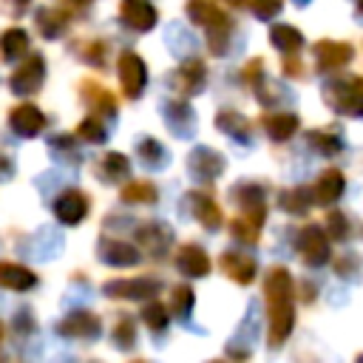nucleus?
Segmentation results:
<instances>
[{"label":"nucleus","instance_id":"6ab92c4d","mask_svg":"<svg viewBox=\"0 0 363 363\" xmlns=\"http://www.w3.org/2000/svg\"><path fill=\"white\" fill-rule=\"evenodd\" d=\"M250 6H252V11H255V17L269 20V17H275V14L281 11L284 0H250Z\"/></svg>","mask_w":363,"mask_h":363},{"label":"nucleus","instance_id":"cd10ccee","mask_svg":"<svg viewBox=\"0 0 363 363\" xmlns=\"http://www.w3.org/2000/svg\"><path fill=\"white\" fill-rule=\"evenodd\" d=\"M357 9H360V11H363V0H357Z\"/></svg>","mask_w":363,"mask_h":363},{"label":"nucleus","instance_id":"412c9836","mask_svg":"<svg viewBox=\"0 0 363 363\" xmlns=\"http://www.w3.org/2000/svg\"><path fill=\"white\" fill-rule=\"evenodd\" d=\"M164 315H167V312H164V306H159V303H153V306L145 309V320L150 323V329H164V323H167Z\"/></svg>","mask_w":363,"mask_h":363},{"label":"nucleus","instance_id":"a878e982","mask_svg":"<svg viewBox=\"0 0 363 363\" xmlns=\"http://www.w3.org/2000/svg\"><path fill=\"white\" fill-rule=\"evenodd\" d=\"M68 3H71V6H88L91 0H68Z\"/></svg>","mask_w":363,"mask_h":363},{"label":"nucleus","instance_id":"4be33fe9","mask_svg":"<svg viewBox=\"0 0 363 363\" xmlns=\"http://www.w3.org/2000/svg\"><path fill=\"white\" fill-rule=\"evenodd\" d=\"M105 167H108L111 176H125V173H128V162H125V156H119V153H108V156H105Z\"/></svg>","mask_w":363,"mask_h":363},{"label":"nucleus","instance_id":"4468645a","mask_svg":"<svg viewBox=\"0 0 363 363\" xmlns=\"http://www.w3.org/2000/svg\"><path fill=\"white\" fill-rule=\"evenodd\" d=\"M108 292H116V295H125V298H142V295H153L156 292V284L147 281V278H139V281H116V284H108Z\"/></svg>","mask_w":363,"mask_h":363},{"label":"nucleus","instance_id":"dca6fc26","mask_svg":"<svg viewBox=\"0 0 363 363\" xmlns=\"http://www.w3.org/2000/svg\"><path fill=\"white\" fill-rule=\"evenodd\" d=\"M179 267H182L184 272H190V275H201V272L207 269V258H204L196 247H184L182 255H179Z\"/></svg>","mask_w":363,"mask_h":363},{"label":"nucleus","instance_id":"5701e85b","mask_svg":"<svg viewBox=\"0 0 363 363\" xmlns=\"http://www.w3.org/2000/svg\"><path fill=\"white\" fill-rule=\"evenodd\" d=\"M113 340H119V346H128L133 340V323L130 320H119V326L113 329Z\"/></svg>","mask_w":363,"mask_h":363},{"label":"nucleus","instance_id":"20e7f679","mask_svg":"<svg viewBox=\"0 0 363 363\" xmlns=\"http://www.w3.org/2000/svg\"><path fill=\"white\" fill-rule=\"evenodd\" d=\"M119 17L133 31H150L156 26V20H159L156 9L147 0H122L119 3Z\"/></svg>","mask_w":363,"mask_h":363},{"label":"nucleus","instance_id":"a211bd4d","mask_svg":"<svg viewBox=\"0 0 363 363\" xmlns=\"http://www.w3.org/2000/svg\"><path fill=\"white\" fill-rule=\"evenodd\" d=\"M111 250H113V252H108L105 258H108L111 264H119V267H125V264H133V261L139 258V252H136L133 247H128V244H113Z\"/></svg>","mask_w":363,"mask_h":363},{"label":"nucleus","instance_id":"f03ea898","mask_svg":"<svg viewBox=\"0 0 363 363\" xmlns=\"http://www.w3.org/2000/svg\"><path fill=\"white\" fill-rule=\"evenodd\" d=\"M116 71H119V82H122L125 96L136 99L145 91V82H147V68H145L142 57L133 54V51H122L119 62H116Z\"/></svg>","mask_w":363,"mask_h":363},{"label":"nucleus","instance_id":"9b49d317","mask_svg":"<svg viewBox=\"0 0 363 363\" xmlns=\"http://www.w3.org/2000/svg\"><path fill=\"white\" fill-rule=\"evenodd\" d=\"M315 51H318V57H320V65H343L349 57H352V48L346 45V43H332V40H320L318 45H315Z\"/></svg>","mask_w":363,"mask_h":363},{"label":"nucleus","instance_id":"ddd939ff","mask_svg":"<svg viewBox=\"0 0 363 363\" xmlns=\"http://www.w3.org/2000/svg\"><path fill=\"white\" fill-rule=\"evenodd\" d=\"M82 96L96 108V111H102V113H116V99H113V94L111 91H105V88H99L96 82H82Z\"/></svg>","mask_w":363,"mask_h":363},{"label":"nucleus","instance_id":"bb28decb","mask_svg":"<svg viewBox=\"0 0 363 363\" xmlns=\"http://www.w3.org/2000/svg\"><path fill=\"white\" fill-rule=\"evenodd\" d=\"M230 3H233V6H241V3H244V0H230Z\"/></svg>","mask_w":363,"mask_h":363},{"label":"nucleus","instance_id":"aec40b11","mask_svg":"<svg viewBox=\"0 0 363 363\" xmlns=\"http://www.w3.org/2000/svg\"><path fill=\"white\" fill-rule=\"evenodd\" d=\"M79 136L82 139H91V142H102L105 139V128L96 122V119H82V125H79Z\"/></svg>","mask_w":363,"mask_h":363},{"label":"nucleus","instance_id":"1a4fd4ad","mask_svg":"<svg viewBox=\"0 0 363 363\" xmlns=\"http://www.w3.org/2000/svg\"><path fill=\"white\" fill-rule=\"evenodd\" d=\"M28 48V34L23 28H6L0 34V57L3 60H17Z\"/></svg>","mask_w":363,"mask_h":363},{"label":"nucleus","instance_id":"39448f33","mask_svg":"<svg viewBox=\"0 0 363 363\" xmlns=\"http://www.w3.org/2000/svg\"><path fill=\"white\" fill-rule=\"evenodd\" d=\"M43 125H45V116H43V111L34 108V105H17V108L11 111V128H14L20 136H34V133L43 130Z\"/></svg>","mask_w":363,"mask_h":363},{"label":"nucleus","instance_id":"f3484780","mask_svg":"<svg viewBox=\"0 0 363 363\" xmlns=\"http://www.w3.org/2000/svg\"><path fill=\"white\" fill-rule=\"evenodd\" d=\"M122 199L125 201H153L156 199V190L150 184H145V182H136V184H128L122 190Z\"/></svg>","mask_w":363,"mask_h":363},{"label":"nucleus","instance_id":"f8f14e48","mask_svg":"<svg viewBox=\"0 0 363 363\" xmlns=\"http://www.w3.org/2000/svg\"><path fill=\"white\" fill-rule=\"evenodd\" d=\"M0 286L28 289V286H34V275L26 267H17V264H0Z\"/></svg>","mask_w":363,"mask_h":363},{"label":"nucleus","instance_id":"0eeeda50","mask_svg":"<svg viewBox=\"0 0 363 363\" xmlns=\"http://www.w3.org/2000/svg\"><path fill=\"white\" fill-rule=\"evenodd\" d=\"M204 85V62L201 60H187L176 71V88L182 94H196Z\"/></svg>","mask_w":363,"mask_h":363},{"label":"nucleus","instance_id":"b1692460","mask_svg":"<svg viewBox=\"0 0 363 363\" xmlns=\"http://www.w3.org/2000/svg\"><path fill=\"white\" fill-rule=\"evenodd\" d=\"M82 54H85L82 60H88V62H94V65H102V54H105V45H102V43H88Z\"/></svg>","mask_w":363,"mask_h":363},{"label":"nucleus","instance_id":"7ed1b4c3","mask_svg":"<svg viewBox=\"0 0 363 363\" xmlns=\"http://www.w3.org/2000/svg\"><path fill=\"white\" fill-rule=\"evenodd\" d=\"M43 79H45V60H43L40 54H31V57H28V60H26V62L11 74L9 85H11V91H14V94L26 96V94L40 91Z\"/></svg>","mask_w":363,"mask_h":363},{"label":"nucleus","instance_id":"2eb2a0df","mask_svg":"<svg viewBox=\"0 0 363 363\" xmlns=\"http://www.w3.org/2000/svg\"><path fill=\"white\" fill-rule=\"evenodd\" d=\"M62 332L65 335H96L99 332V320L94 318V315H74V318H68L65 323H62Z\"/></svg>","mask_w":363,"mask_h":363},{"label":"nucleus","instance_id":"6e6552de","mask_svg":"<svg viewBox=\"0 0 363 363\" xmlns=\"http://www.w3.org/2000/svg\"><path fill=\"white\" fill-rule=\"evenodd\" d=\"M34 20H37L40 34H43V37H48V40L60 37V34L65 31V26H68V14H65V11H60V9H40Z\"/></svg>","mask_w":363,"mask_h":363},{"label":"nucleus","instance_id":"9d476101","mask_svg":"<svg viewBox=\"0 0 363 363\" xmlns=\"http://www.w3.org/2000/svg\"><path fill=\"white\" fill-rule=\"evenodd\" d=\"M269 43H272L275 48H281V51H298V48L303 45V37H301L298 28L278 23V26L269 28Z\"/></svg>","mask_w":363,"mask_h":363},{"label":"nucleus","instance_id":"f257e3e1","mask_svg":"<svg viewBox=\"0 0 363 363\" xmlns=\"http://www.w3.org/2000/svg\"><path fill=\"white\" fill-rule=\"evenodd\" d=\"M187 14L193 23L207 28V45L213 54H221L227 48L230 31H233V20L213 3V0H187Z\"/></svg>","mask_w":363,"mask_h":363},{"label":"nucleus","instance_id":"423d86ee","mask_svg":"<svg viewBox=\"0 0 363 363\" xmlns=\"http://www.w3.org/2000/svg\"><path fill=\"white\" fill-rule=\"evenodd\" d=\"M88 213V199L77 190H68L60 201H57V218L65 224H77L82 216Z\"/></svg>","mask_w":363,"mask_h":363},{"label":"nucleus","instance_id":"393cba45","mask_svg":"<svg viewBox=\"0 0 363 363\" xmlns=\"http://www.w3.org/2000/svg\"><path fill=\"white\" fill-rule=\"evenodd\" d=\"M28 3H31V0H0L3 11H6V14H11V17H20V14L28 9Z\"/></svg>","mask_w":363,"mask_h":363}]
</instances>
